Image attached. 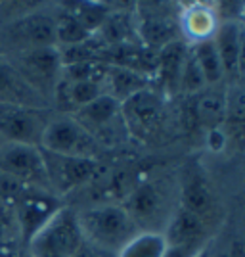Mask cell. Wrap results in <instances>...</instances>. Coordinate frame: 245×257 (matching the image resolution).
<instances>
[{
    "mask_svg": "<svg viewBox=\"0 0 245 257\" xmlns=\"http://www.w3.org/2000/svg\"><path fill=\"white\" fill-rule=\"evenodd\" d=\"M167 242L161 232H138L117 257H163Z\"/></svg>",
    "mask_w": 245,
    "mask_h": 257,
    "instance_id": "d4e9b609",
    "label": "cell"
},
{
    "mask_svg": "<svg viewBox=\"0 0 245 257\" xmlns=\"http://www.w3.org/2000/svg\"><path fill=\"white\" fill-rule=\"evenodd\" d=\"M2 142H4V140H2V139H0V144H2Z\"/></svg>",
    "mask_w": 245,
    "mask_h": 257,
    "instance_id": "836d02e7",
    "label": "cell"
},
{
    "mask_svg": "<svg viewBox=\"0 0 245 257\" xmlns=\"http://www.w3.org/2000/svg\"><path fill=\"white\" fill-rule=\"evenodd\" d=\"M64 205H65L64 200L56 198L54 194L46 192V190L29 188V186L23 188L22 192H20V196L12 204L14 211H16L18 226H20L23 247L29 244V240L43 228L44 223L58 209H62Z\"/></svg>",
    "mask_w": 245,
    "mask_h": 257,
    "instance_id": "7c38bea8",
    "label": "cell"
},
{
    "mask_svg": "<svg viewBox=\"0 0 245 257\" xmlns=\"http://www.w3.org/2000/svg\"><path fill=\"white\" fill-rule=\"evenodd\" d=\"M213 43L222 64L224 81L228 86L239 85L243 67V22H222Z\"/></svg>",
    "mask_w": 245,
    "mask_h": 257,
    "instance_id": "9a60e30c",
    "label": "cell"
},
{
    "mask_svg": "<svg viewBox=\"0 0 245 257\" xmlns=\"http://www.w3.org/2000/svg\"><path fill=\"white\" fill-rule=\"evenodd\" d=\"M39 148L62 156L90 158V160H104L107 154L73 115L56 113V111L44 128Z\"/></svg>",
    "mask_w": 245,
    "mask_h": 257,
    "instance_id": "ba28073f",
    "label": "cell"
},
{
    "mask_svg": "<svg viewBox=\"0 0 245 257\" xmlns=\"http://www.w3.org/2000/svg\"><path fill=\"white\" fill-rule=\"evenodd\" d=\"M4 54L56 46V2H43L37 10L0 25Z\"/></svg>",
    "mask_w": 245,
    "mask_h": 257,
    "instance_id": "277c9868",
    "label": "cell"
},
{
    "mask_svg": "<svg viewBox=\"0 0 245 257\" xmlns=\"http://www.w3.org/2000/svg\"><path fill=\"white\" fill-rule=\"evenodd\" d=\"M211 242H213V240H211ZM211 242H209L205 247H201V249H199L193 257H211Z\"/></svg>",
    "mask_w": 245,
    "mask_h": 257,
    "instance_id": "4dcf8cb0",
    "label": "cell"
},
{
    "mask_svg": "<svg viewBox=\"0 0 245 257\" xmlns=\"http://www.w3.org/2000/svg\"><path fill=\"white\" fill-rule=\"evenodd\" d=\"M205 90H207V83H205L201 69H199V65H197L192 50L188 46V52H186L184 64H182L180 79H178V96L192 98L205 92Z\"/></svg>",
    "mask_w": 245,
    "mask_h": 257,
    "instance_id": "484cf974",
    "label": "cell"
},
{
    "mask_svg": "<svg viewBox=\"0 0 245 257\" xmlns=\"http://www.w3.org/2000/svg\"><path fill=\"white\" fill-rule=\"evenodd\" d=\"M52 113V109L0 106V139L4 142L41 146L43 133Z\"/></svg>",
    "mask_w": 245,
    "mask_h": 257,
    "instance_id": "4fadbf2b",
    "label": "cell"
},
{
    "mask_svg": "<svg viewBox=\"0 0 245 257\" xmlns=\"http://www.w3.org/2000/svg\"><path fill=\"white\" fill-rule=\"evenodd\" d=\"M71 257H117V253L106 251V249H102V247H98L94 244L83 240V244L75 249V253Z\"/></svg>",
    "mask_w": 245,
    "mask_h": 257,
    "instance_id": "f1b7e54d",
    "label": "cell"
},
{
    "mask_svg": "<svg viewBox=\"0 0 245 257\" xmlns=\"http://www.w3.org/2000/svg\"><path fill=\"white\" fill-rule=\"evenodd\" d=\"M178 205L201 217L216 230V198L201 173L192 171L178 181Z\"/></svg>",
    "mask_w": 245,
    "mask_h": 257,
    "instance_id": "ac0fdd59",
    "label": "cell"
},
{
    "mask_svg": "<svg viewBox=\"0 0 245 257\" xmlns=\"http://www.w3.org/2000/svg\"><path fill=\"white\" fill-rule=\"evenodd\" d=\"M107 64L102 60L79 62L62 67V81L65 83H79V81H104Z\"/></svg>",
    "mask_w": 245,
    "mask_h": 257,
    "instance_id": "4316f807",
    "label": "cell"
},
{
    "mask_svg": "<svg viewBox=\"0 0 245 257\" xmlns=\"http://www.w3.org/2000/svg\"><path fill=\"white\" fill-rule=\"evenodd\" d=\"M218 16L214 2H180L178 8V33L180 41L188 46L213 41L218 31Z\"/></svg>",
    "mask_w": 245,
    "mask_h": 257,
    "instance_id": "5bb4252c",
    "label": "cell"
},
{
    "mask_svg": "<svg viewBox=\"0 0 245 257\" xmlns=\"http://www.w3.org/2000/svg\"><path fill=\"white\" fill-rule=\"evenodd\" d=\"M44 169L50 192L64 200L69 194L83 190L92 182H98L104 175V160H90V158H73V156H62L54 152L43 150ZM67 204V202H65Z\"/></svg>",
    "mask_w": 245,
    "mask_h": 257,
    "instance_id": "5b68a950",
    "label": "cell"
},
{
    "mask_svg": "<svg viewBox=\"0 0 245 257\" xmlns=\"http://www.w3.org/2000/svg\"><path fill=\"white\" fill-rule=\"evenodd\" d=\"M180 2H134V27L138 43L157 54L171 43L180 41L178 33Z\"/></svg>",
    "mask_w": 245,
    "mask_h": 257,
    "instance_id": "8992f818",
    "label": "cell"
},
{
    "mask_svg": "<svg viewBox=\"0 0 245 257\" xmlns=\"http://www.w3.org/2000/svg\"><path fill=\"white\" fill-rule=\"evenodd\" d=\"M205 246H167L163 257H193Z\"/></svg>",
    "mask_w": 245,
    "mask_h": 257,
    "instance_id": "f546056e",
    "label": "cell"
},
{
    "mask_svg": "<svg viewBox=\"0 0 245 257\" xmlns=\"http://www.w3.org/2000/svg\"><path fill=\"white\" fill-rule=\"evenodd\" d=\"M14 67L23 75V79L52 106L56 88L62 81V58L58 46L46 48H31L22 52L4 54ZM54 109V107H52Z\"/></svg>",
    "mask_w": 245,
    "mask_h": 257,
    "instance_id": "30bf717a",
    "label": "cell"
},
{
    "mask_svg": "<svg viewBox=\"0 0 245 257\" xmlns=\"http://www.w3.org/2000/svg\"><path fill=\"white\" fill-rule=\"evenodd\" d=\"M243 2H214L218 22H243Z\"/></svg>",
    "mask_w": 245,
    "mask_h": 257,
    "instance_id": "83f0119b",
    "label": "cell"
},
{
    "mask_svg": "<svg viewBox=\"0 0 245 257\" xmlns=\"http://www.w3.org/2000/svg\"><path fill=\"white\" fill-rule=\"evenodd\" d=\"M23 249L16 211L12 204L0 200V257H16Z\"/></svg>",
    "mask_w": 245,
    "mask_h": 257,
    "instance_id": "7402d4cb",
    "label": "cell"
},
{
    "mask_svg": "<svg viewBox=\"0 0 245 257\" xmlns=\"http://www.w3.org/2000/svg\"><path fill=\"white\" fill-rule=\"evenodd\" d=\"M0 56H4V44H2V33H0Z\"/></svg>",
    "mask_w": 245,
    "mask_h": 257,
    "instance_id": "1f68e13d",
    "label": "cell"
},
{
    "mask_svg": "<svg viewBox=\"0 0 245 257\" xmlns=\"http://www.w3.org/2000/svg\"><path fill=\"white\" fill-rule=\"evenodd\" d=\"M172 100L161 94L157 88H146L121 104L128 139L138 140L148 146H159L169 142L174 128L178 127Z\"/></svg>",
    "mask_w": 245,
    "mask_h": 257,
    "instance_id": "7a4b0ae2",
    "label": "cell"
},
{
    "mask_svg": "<svg viewBox=\"0 0 245 257\" xmlns=\"http://www.w3.org/2000/svg\"><path fill=\"white\" fill-rule=\"evenodd\" d=\"M75 213L86 242L111 253H119L140 232L119 202H96L75 207Z\"/></svg>",
    "mask_w": 245,
    "mask_h": 257,
    "instance_id": "3957f363",
    "label": "cell"
},
{
    "mask_svg": "<svg viewBox=\"0 0 245 257\" xmlns=\"http://www.w3.org/2000/svg\"><path fill=\"white\" fill-rule=\"evenodd\" d=\"M195 62L201 69V75L207 83V88H218L220 85H224V71L222 64H220V58L216 54L213 41H207V43H199L195 46H190Z\"/></svg>",
    "mask_w": 245,
    "mask_h": 257,
    "instance_id": "cb8c5ba5",
    "label": "cell"
},
{
    "mask_svg": "<svg viewBox=\"0 0 245 257\" xmlns=\"http://www.w3.org/2000/svg\"><path fill=\"white\" fill-rule=\"evenodd\" d=\"M92 37H94L92 33L86 31L69 12L62 8L60 2H56V46L58 48L85 44Z\"/></svg>",
    "mask_w": 245,
    "mask_h": 257,
    "instance_id": "603a6c76",
    "label": "cell"
},
{
    "mask_svg": "<svg viewBox=\"0 0 245 257\" xmlns=\"http://www.w3.org/2000/svg\"><path fill=\"white\" fill-rule=\"evenodd\" d=\"M83 240L75 207L65 204L29 240L25 251L31 257H71Z\"/></svg>",
    "mask_w": 245,
    "mask_h": 257,
    "instance_id": "52a82bcc",
    "label": "cell"
},
{
    "mask_svg": "<svg viewBox=\"0 0 245 257\" xmlns=\"http://www.w3.org/2000/svg\"><path fill=\"white\" fill-rule=\"evenodd\" d=\"M62 8L67 10L73 16L77 22L85 27L86 31H90L92 35H96L98 29L104 25V22L107 20L109 12L113 8V4L107 2H60Z\"/></svg>",
    "mask_w": 245,
    "mask_h": 257,
    "instance_id": "44dd1931",
    "label": "cell"
},
{
    "mask_svg": "<svg viewBox=\"0 0 245 257\" xmlns=\"http://www.w3.org/2000/svg\"><path fill=\"white\" fill-rule=\"evenodd\" d=\"M104 86H106V94L115 98L117 102H125L130 96L138 94L146 88L153 86V79L148 75H142L138 71H132L121 65L107 64L106 75H104Z\"/></svg>",
    "mask_w": 245,
    "mask_h": 257,
    "instance_id": "ffe728a7",
    "label": "cell"
},
{
    "mask_svg": "<svg viewBox=\"0 0 245 257\" xmlns=\"http://www.w3.org/2000/svg\"><path fill=\"white\" fill-rule=\"evenodd\" d=\"M0 106L52 109L50 102L23 79V75L6 56H0Z\"/></svg>",
    "mask_w": 245,
    "mask_h": 257,
    "instance_id": "e0dca14e",
    "label": "cell"
},
{
    "mask_svg": "<svg viewBox=\"0 0 245 257\" xmlns=\"http://www.w3.org/2000/svg\"><path fill=\"white\" fill-rule=\"evenodd\" d=\"M16 257H31V255H29V253H27V251H25V249H23L22 253H18V255H16Z\"/></svg>",
    "mask_w": 245,
    "mask_h": 257,
    "instance_id": "d6a6232c",
    "label": "cell"
},
{
    "mask_svg": "<svg viewBox=\"0 0 245 257\" xmlns=\"http://www.w3.org/2000/svg\"><path fill=\"white\" fill-rule=\"evenodd\" d=\"M0 175L29 188L50 192L41 148L20 142L0 144ZM52 194V192H50Z\"/></svg>",
    "mask_w": 245,
    "mask_h": 257,
    "instance_id": "8fae6325",
    "label": "cell"
},
{
    "mask_svg": "<svg viewBox=\"0 0 245 257\" xmlns=\"http://www.w3.org/2000/svg\"><path fill=\"white\" fill-rule=\"evenodd\" d=\"M161 234L167 246H207L214 238V230L201 217L178 205Z\"/></svg>",
    "mask_w": 245,
    "mask_h": 257,
    "instance_id": "2e32d148",
    "label": "cell"
},
{
    "mask_svg": "<svg viewBox=\"0 0 245 257\" xmlns=\"http://www.w3.org/2000/svg\"><path fill=\"white\" fill-rule=\"evenodd\" d=\"M186 52H188V44L176 41L155 54L153 88H157L161 94H165L171 100L178 96V79H180Z\"/></svg>",
    "mask_w": 245,
    "mask_h": 257,
    "instance_id": "d6986e66",
    "label": "cell"
},
{
    "mask_svg": "<svg viewBox=\"0 0 245 257\" xmlns=\"http://www.w3.org/2000/svg\"><path fill=\"white\" fill-rule=\"evenodd\" d=\"M73 117L94 137V140L106 152L125 146L130 140L121 111V102L109 94H104L81 109H77Z\"/></svg>",
    "mask_w": 245,
    "mask_h": 257,
    "instance_id": "9c48e42d",
    "label": "cell"
},
{
    "mask_svg": "<svg viewBox=\"0 0 245 257\" xmlns=\"http://www.w3.org/2000/svg\"><path fill=\"white\" fill-rule=\"evenodd\" d=\"M119 204L140 232H161L178 207V181L163 175H146L128 188Z\"/></svg>",
    "mask_w": 245,
    "mask_h": 257,
    "instance_id": "6da1fadb",
    "label": "cell"
}]
</instances>
